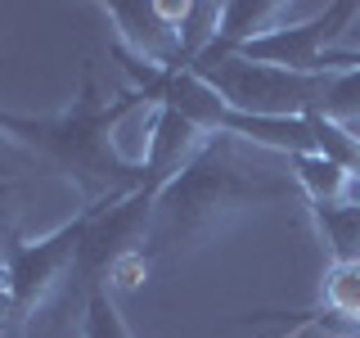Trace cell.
Wrapping results in <instances>:
<instances>
[{
  "label": "cell",
  "instance_id": "obj_1",
  "mask_svg": "<svg viewBox=\"0 0 360 338\" xmlns=\"http://www.w3.org/2000/svg\"><path fill=\"white\" fill-rule=\"evenodd\" d=\"M292 199H302V185L284 154L234 135H212L172 180L153 189L149 244L162 253L202 248L252 212L284 208Z\"/></svg>",
  "mask_w": 360,
  "mask_h": 338
},
{
  "label": "cell",
  "instance_id": "obj_2",
  "mask_svg": "<svg viewBox=\"0 0 360 338\" xmlns=\"http://www.w3.org/2000/svg\"><path fill=\"white\" fill-rule=\"evenodd\" d=\"M189 73H198L230 108L248 118H315L333 95L342 73H292L275 63H252L243 54H202Z\"/></svg>",
  "mask_w": 360,
  "mask_h": 338
},
{
  "label": "cell",
  "instance_id": "obj_3",
  "mask_svg": "<svg viewBox=\"0 0 360 338\" xmlns=\"http://www.w3.org/2000/svg\"><path fill=\"white\" fill-rule=\"evenodd\" d=\"M104 18L112 23V32H117L122 54H131V59H140L149 68H162V73L189 68L180 27L162 14L158 0H144V5H104Z\"/></svg>",
  "mask_w": 360,
  "mask_h": 338
},
{
  "label": "cell",
  "instance_id": "obj_4",
  "mask_svg": "<svg viewBox=\"0 0 360 338\" xmlns=\"http://www.w3.org/2000/svg\"><path fill=\"white\" fill-rule=\"evenodd\" d=\"M324 315L360 330V262H333L324 270Z\"/></svg>",
  "mask_w": 360,
  "mask_h": 338
},
{
  "label": "cell",
  "instance_id": "obj_5",
  "mask_svg": "<svg viewBox=\"0 0 360 338\" xmlns=\"http://www.w3.org/2000/svg\"><path fill=\"white\" fill-rule=\"evenodd\" d=\"M333 262H360V208H315Z\"/></svg>",
  "mask_w": 360,
  "mask_h": 338
},
{
  "label": "cell",
  "instance_id": "obj_6",
  "mask_svg": "<svg viewBox=\"0 0 360 338\" xmlns=\"http://www.w3.org/2000/svg\"><path fill=\"white\" fill-rule=\"evenodd\" d=\"M82 338H131V330H127V320H122L117 298H112L108 284H95V289H90L86 320H82Z\"/></svg>",
  "mask_w": 360,
  "mask_h": 338
},
{
  "label": "cell",
  "instance_id": "obj_7",
  "mask_svg": "<svg viewBox=\"0 0 360 338\" xmlns=\"http://www.w3.org/2000/svg\"><path fill=\"white\" fill-rule=\"evenodd\" d=\"M18 176H41V158L27 154L14 135L0 127V185H5V180H18Z\"/></svg>",
  "mask_w": 360,
  "mask_h": 338
},
{
  "label": "cell",
  "instance_id": "obj_8",
  "mask_svg": "<svg viewBox=\"0 0 360 338\" xmlns=\"http://www.w3.org/2000/svg\"><path fill=\"white\" fill-rule=\"evenodd\" d=\"M5 185H0V266H5V257H9V248H5Z\"/></svg>",
  "mask_w": 360,
  "mask_h": 338
}]
</instances>
